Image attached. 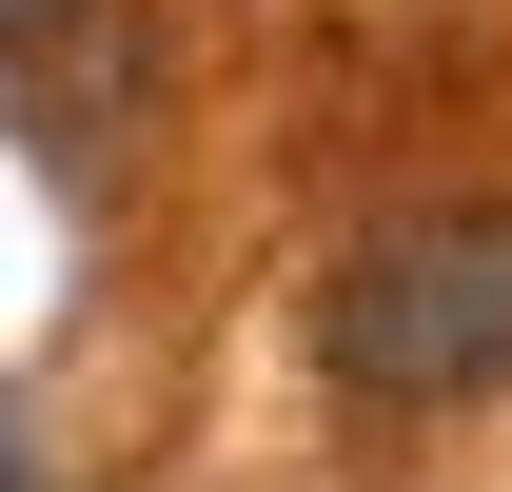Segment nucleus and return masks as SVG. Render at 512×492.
Here are the masks:
<instances>
[{
	"instance_id": "f03ea898",
	"label": "nucleus",
	"mask_w": 512,
	"mask_h": 492,
	"mask_svg": "<svg viewBox=\"0 0 512 492\" xmlns=\"http://www.w3.org/2000/svg\"><path fill=\"white\" fill-rule=\"evenodd\" d=\"M0 492H20V433H0Z\"/></svg>"
},
{
	"instance_id": "f257e3e1",
	"label": "nucleus",
	"mask_w": 512,
	"mask_h": 492,
	"mask_svg": "<svg viewBox=\"0 0 512 492\" xmlns=\"http://www.w3.org/2000/svg\"><path fill=\"white\" fill-rule=\"evenodd\" d=\"M316 374L375 414H473L512 394V197H394L316 276Z\"/></svg>"
}]
</instances>
